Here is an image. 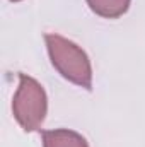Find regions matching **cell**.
<instances>
[{
  "mask_svg": "<svg viewBox=\"0 0 145 147\" xmlns=\"http://www.w3.org/2000/svg\"><path fill=\"white\" fill-rule=\"evenodd\" d=\"M51 65L62 77L87 91L92 89V65L87 53L73 41L60 34H44Z\"/></svg>",
  "mask_w": 145,
  "mask_h": 147,
  "instance_id": "obj_1",
  "label": "cell"
},
{
  "mask_svg": "<svg viewBox=\"0 0 145 147\" xmlns=\"http://www.w3.org/2000/svg\"><path fill=\"white\" fill-rule=\"evenodd\" d=\"M10 2H21V0H10Z\"/></svg>",
  "mask_w": 145,
  "mask_h": 147,
  "instance_id": "obj_5",
  "label": "cell"
},
{
  "mask_svg": "<svg viewBox=\"0 0 145 147\" xmlns=\"http://www.w3.org/2000/svg\"><path fill=\"white\" fill-rule=\"evenodd\" d=\"M132 0H87L89 9L104 19H118L130 9Z\"/></svg>",
  "mask_w": 145,
  "mask_h": 147,
  "instance_id": "obj_4",
  "label": "cell"
},
{
  "mask_svg": "<svg viewBox=\"0 0 145 147\" xmlns=\"http://www.w3.org/2000/svg\"><path fill=\"white\" fill-rule=\"evenodd\" d=\"M43 147H89L87 140L79 134L68 128L44 130L41 134Z\"/></svg>",
  "mask_w": 145,
  "mask_h": 147,
  "instance_id": "obj_3",
  "label": "cell"
},
{
  "mask_svg": "<svg viewBox=\"0 0 145 147\" xmlns=\"http://www.w3.org/2000/svg\"><path fill=\"white\" fill-rule=\"evenodd\" d=\"M12 113L26 132L41 128L48 113V96L36 79L19 74V86L12 99Z\"/></svg>",
  "mask_w": 145,
  "mask_h": 147,
  "instance_id": "obj_2",
  "label": "cell"
}]
</instances>
